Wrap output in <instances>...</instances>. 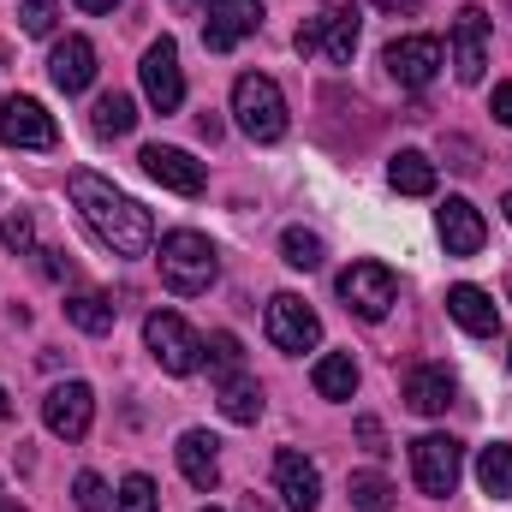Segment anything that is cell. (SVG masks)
<instances>
[{"instance_id":"cell-10","label":"cell","mask_w":512,"mask_h":512,"mask_svg":"<svg viewBox=\"0 0 512 512\" xmlns=\"http://www.w3.org/2000/svg\"><path fill=\"white\" fill-rule=\"evenodd\" d=\"M0 143L6 149H54L60 126H54V114L36 96H6L0 102Z\"/></svg>"},{"instance_id":"cell-41","label":"cell","mask_w":512,"mask_h":512,"mask_svg":"<svg viewBox=\"0 0 512 512\" xmlns=\"http://www.w3.org/2000/svg\"><path fill=\"white\" fill-rule=\"evenodd\" d=\"M501 215H507V221H512V191H507V197H501Z\"/></svg>"},{"instance_id":"cell-44","label":"cell","mask_w":512,"mask_h":512,"mask_svg":"<svg viewBox=\"0 0 512 512\" xmlns=\"http://www.w3.org/2000/svg\"><path fill=\"white\" fill-rule=\"evenodd\" d=\"M203 512H221V507H203Z\"/></svg>"},{"instance_id":"cell-28","label":"cell","mask_w":512,"mask_h":512,"mask_svg":"<svg viewBox=\"0 0 512 512\" xmlns=\"http://www.w3.org/2000/svg\"><path fill=\"white\" fill-rule=\"evenodd\" d=\"M346 495H352V512H393V483L382 471H358L346 483Z\"/></svg>"},{"instance_id":"cell-1","label":"cell","mask_w":512,"mask_h":512,"mask_svg":"<svg viewBox=\"0 0 512 512\" xmlns=\"http://www.w3.org/2000/svg\"><path fill=\"white\" fill-rule=\"evenodd\" d=\"M66 191H72V209L84 215V227H90L114 256H149L155 251V221H149V209H143L137 197H126L120 185H108L102 173H72Z\"/></svg>"},{"instance_id":"cell-19","label":"cell","mask_w":512,"mask_h":512,"mask_svg":"<svg viewBox=\"0 0 512 512\" xmlns=\"http://www.w3.org/2000/svg\"><path fill=\"white\" fill-rule=\"evenodd\" d=\"M48 78H54V90H66V96L90 90V78H96V42H90V36H66V42H54V54H48Z\"/></svg>"},{"instance_id":"cell-11","label":"cell","mask_w":512,"mask_h":512,"mask_svg":"<svg viewBox=\"0 0 512 512\" xmlns=\"http://www.w3.org/2000/svg\"><path fill=\"white\" fill-rule=\"evenodd\" d=\"M447 48H453V78L459 84H483V66H489V12L483 6H459Z\"/></svg>"},{"instance_id":"cell-4","label":"cell","mask_w":512,"mask_h":512,"mask_svg":"<svg viewBox=\"0 0 512 512\" xmlns=\"http://www.w3.org/2000/svg\"><path fill=\"white\" fill-rule=\"evenodd\" d=\"M143 346H149V358H155L167 376L203 370V340H197L191 322L173 316V310H149V316H143Z\"/></svg>"},{"instance_id":"cell-15","label":"cell","mask_w":512,"mask_h":512,"mask_svg":"<svg viewBox=\"0 0 512 512\" xmlns=\"http://www.w3.org/2000/svg\"><path fill=\"white\" fill-rule=\"evenodd\" d=\"M441 42L435 36H399V42H387V54H382V66L405 84V90H429L435 84V72H441Z\"/></svg>"},{"instance_id":"cell-7","label":"cell","mask_w":512,"mask_h":512,"mask_svg":"<svg viewBox=\"0 0 512 512\" xmlns=\"http://www.w3.org/2000/svg\"><path fill=\"white\" fill-rule=\"evenodd\" d=\"M268 340H274L280 352L304 358V352L322 346V316H316L298 292H274V298H268Z\"/></svg>"},{"instance_id":"cell-26","label":"cell","mask_w":512,"mask_h":512,"mask_svg":"<svg viewBox=\"0 0 512 512\" xmlns=\"http://www.w3.org/2000/svg\"><path fill=\"white\" fill-rule=\"evenodd\" d=\"M477 483H483V495L512 501V447L507 441H495V447L477 453Z\"/></svg>"},{"instance_id":"cell-5","label":"cell","mask_w":512,"mask_h":512,"mask_svg":"<svg viewBox=\"0 0 512 512\" xmlns=\"http://www.w3.org/2000/svg\"><path fill=\"white\" fill-rule=\"evenodd\" d=\"M459 471H465V447L453 435H417L411 441V477L429 501H447L459 489Z\"/></svg>"},{"instance_id":"cell-36","label":"cell","mask_w":512,"mask_h":512,"mask_svg":"<svg viewBox=\"0 0 512 512\" xmlns=\"http://www.w3.org/2000/svg\"><path fill=\"white\" fill-rule=\"evenodd\" d=\"M489 114H495L501 126H512V84H495V96H489Z\"/></svg>"},{"instance_id":"cell-37","label":"cell","mask_w":512,"mask_h":512,"mask_svg":"<svg viewBox=\"0 0 512 512\" xmlns=\"http://www.w3.org/2000/svg\"><path fill=\"white\" fill-rule=\"evenodd\" d=\"M36 256H42V274H48V280H66V274H72L66 251H36Z\"/></svg>"},{"instance_id":"cell-42","label":"cell","mask_w":512,"mask_h":512,"mask_svg":"<svg viewBox=\"0 0 512 512\" xmlns=\"http://www.w3.org/2000/svg\"><path fill=\"white\" fill-rule=\"evenodd\" d=\"M0 512H24V507H18V501H0Z\"/></svg>"},{"instance_id":"cell-14","label":"cell","mask_w":512,"mask_h":512,"mask_svg":"<svg viewBox=\"0 0 512 512\" xmlns=\"http://www.w3.org/2000/svg\"><path fill=\"white\" fill-rule=\"evenodd\" d=\"M256 30H262V0H209L203 48H209V54H227V48H239Z\"/></svg>"},{"instance_id":"cell-40","label":"cell","mask_w":512,"mask_h":512,"mask_svg":"<svg viewBox=\"0 0 512 512\" xmlns=\"http://www.w3.org/2000/svg\"><path fill=\"white\" fill-rule=\"evenodd\" d=\"M6 417H12V399H6V387H0V423H6Z\"/></svg>"},{"instance_id":"cell-13","label":"cell","mask_w":512,"mask_h":512,"mask_svg":"<svg viewBox=\"0 0 512 512\" xmlns=\"http://www.w3.org/2000/svg\"><path fill=\"white\" fill-rule=\"evenodd\" d=\"M274 495L286 512H316L322 507V471L316 459H304L298 447H280L274 453Z\"/></svg>"},{"instance_id":"cell-3","label":"cell","mask_w":512,"mask_h":512,"mask_svg":"<svg viewBox=\"0 0 512 512\" xmlns=\"http://www.w3.org/2000/svg\"><path fill=\"white\" fill-rule=\"evenodd\" d=\"M233 120L251 143H280L286 137V96L268 72H245L233 84Z\"/></svg>"},{"instance_id":"cell-29","label":"cell","mask_w":512,"mask_h":512,"mask_svg":"<svg viewBox=\"0 0 512 512\" xmlns=\"http://www.w3.org/2000/svg\"><path fill=\"white\" fill-rule=\"evenodd\" d=\"M203 358H209V370H215V376H221V382H227V376H239V370H245V346H239V334H227V328H221V334H209V340H203Z\"/></svg>"},{"instance_id":"cell-33","label":"cell","mask_w":512,"mask_h":512,"mask_svg":"<svg viewBox=\"0 0 512 512\" xmlns=\"http://www.w3.org/2000/svg\"><path fill=\"white\" fill-rule=\"evenodd\" d=\"M72 495H78V512H108V483H102L96 471H78Z\"/></svg>"},{"instance_id":"cell-27","label":"cell","mask_w":512,"mask_h":512,"mask_svg":"<svg viewBox=\"0 0 512 512\" xmlns=\"http://www.w3.org/2000/svg\"><path fill=\"white\" fill-rule=\"evenodd\" d=\"M131 126H137V102L120 96V90H114V96H102V102L90 108V131H96V137H126Z\"/></svg>"},{"instance_id":"cell-9","label":"cell","mask_w":512,"mask_h":512,"mask_svg":"<svg viewBox=\"0 0 512 512\" xmlns=\"http://www.w3.org/2000/svg\"><path fill=\"white\" fill-rule=\"evenodd\" d=\"M137 78H143V96H149L155 114H179V102H185V66H179V42L173 36L149 42Z\"/></svg>"},{"instance_id":"cell-35","label":"cell","mask_w":512,"mask_h":512,"mask_svg":"<svg viewBox=\"0 0 512 512\" xmlns=\"http://www.w3.org/2000/svg\"><path fill=\"white\" fill-rule=\"evenodd\" d=\"M358 441H364L370 453H387V429H382V417H358Z\"/></svg>"},{"instance_id":"cell-20","label":"cell","mask_w":512,"mask_h":512,"mask_svg":"<svg viewBox=\"0 0 512 512\" xmlns=\"http://www.w3.org/2000/svg\"><path fill=\"white\" fill-rule=\"evenodd\" d=\"M453 393H459V382H453L447 364H417V370H405V405H411L417 417H441V411L453 405Z\"/></svg>"},{"instance_id":"cell-21","label":"cell","mask_w":512,"mask_h":512,"mask_svg":"<svg viewBox=\"0 0 512 512\" xmlns=\"http://www.w3.org/2000/svg\"><path fill=\"white\" fill-rule=\"evenodd\" d=\"M447 316H453L465 334H477V340H489V334L501 328V304H495L483 286H453V292H447Z\"/></svg>"},{"instance_id":"cell-2","label":"cell","mask_w":512,"mask_h":512,"mask_svg":"<svg viewBox=\"0 0 512 512\" xmlns=\"http://www.w3.org/2000/svg\"><path fill=\"white\" fill-rule=\"evenodd\" d=\"M155 268H161V286H167V292L197 298V292H209V286H215L221 256H215V245H209L203 233L179 227V233H167V239L155 245Z\"/></svg>"},{"instance_id":"cell-38","label":"cell","mask_w":512,"mask_h":512,"mask_svg":"<svg viewBox=\"0 0 512 512\" xmlns=\"http://www.w3.org/2000/svg\"><path fill=\"white\" fill-rule=\"evenodd\" d=\"M376 6H382V12H417L423 0H376Z\"/></svg>"},{"instance_id":"cell-31","label":"cell","mask_w":512,"mask_h":512,"mask_svg":"<svg viewBox=\"0 0 512 512\" xmlns=\"http://www.w3.org/2000/svg\"><path fill=\"white\" fill-rule=\"evenodd\" d=\"M114 512H161V495H155V483H149L143 471H131L126 483H120V495H114Z\"/></svg>"},{"instance_id":"cell-39","label":"cell","mask_w":512,"mask_h":512,"mask_svg":"<svg viewBox=\"0 0 512 512\" xmlns=\"http://www.w3.org/2000/svg\"><path fill=\"white\" fill-rule=\"evenodd\" d=\"M72 6H84V12H114L120 0H72Z\"/></svg>"},{"instance_id":"cell-30","label":"cell","mask_w":512,"mask_h":512,"mask_svg":"<svg viewBox=\"0 0 512 512\" xmlns=\"http://www.w3.org/2000/svg\"><path fill=\"white\" fill-rule=\"evenodd\" d=\"M280 256H286V268H322V239L316 233H304V227H286L280 233Z\"/></svg>"},{"instance_id":"cell-8","label":"cell","mask_w":512,"mask_h":512,"mask_svg":"<svg viewBox=\"0 0 512 512\" xmlns=\"http://www.w3.org/2000/svg\"><path fill=\"white\" fill-rule=\"evenodd\" d=\"M340 298H346L352 316L382 322L387 310H393V298H399V280H393L387 262H352V268L340 274Z\"/></svg>"},{"instance_id":"cell-32","label":"cell","mask_w":512,"mask_h":512,"mask_svg":"<svg viewBox=\"0 0 512 512\" xmlns=\"http://www.w3.org/2000/svg\"><path fill=\"white\" fill-rule=\"evenodd\" d=\"M0 239H6L12 256H36V221H30V209H12V215L0 221Z\"/></svg>"},{"instance_id":"cell-25","label":"cell","mask_w":512,"mask_h":512,"mask_svg":"<svg viewBox=\"0 0 512 512\" xmlns=\"http://www.w3.org/2000/svg\"><path fill=\"white\" fill-rule=\"evenodd\" d=\"M221 417H227V423H256V417H262V387H256V376L239 370V376L221 382Z\"/></svg>"},{"instance_id":"cell-12","label":"cell","mask_w":512,"mask_h":512,"mask_svg":"<svg viewBox=\"0 0 512 512\" xmlns=\"http://www.w3.org/2000/svg\"><path fill=\"white\" fill-rule=\"evenodd\" d=\"M42 423H48V435H60V441H84L90 423H96V393H90V382L48 387V399H42Z\"/></svg>"},{"instance_id":"cell-43","label":"cell","mask_w":512,"mask_h":512,"mask_svg":"<svg viewBox=\"0 0 512 512\" xmlns=\"http://www.w3.org/2000/svg\"><path fill=\"white\" fill-rule=\"evenodd\" d=\"M251 512H268V507H262V501H251Z\"/></svg>"},{"instance_id":"cell-22","label":"cell","mask_w":512,"mask_h":512,"mask_svg":"<svg viewBox=\"0 0 512 512\" xmlns=\"http://www.w3.org/2000/svg\"><path fill=\"white\" fill-rule=\"evenodd\" d=\"M387 179H393V191H405V197H429V191H435V161H429L423 149H399V155L387 161Z\"/></svg>"},{"instance_id":"cell-17","label":"cell","mask_w":512,"mask_h":512,"mask_svg":"<svg viewBox=\"0 0 512 512\" xmlns=\"http://www.w3.org/2000/svg\"><path fill=\"white\" fill-rule=\"evenodd\" d=\"M221 441L209 435V429H185L179 435V447H173V459H179V471H185V483L197 489V495H215V483H221V453H215Z\"/></svg>"},{"instance_id":"cell-34","label":"cell","mask_w":512,"mask_h":512,"mask_svg":"<svg viewBox=\"0 0 512 512\" xmlns=\"http://www.w3.org/2000/svg\"><path fill=\"white\" fill-rule=\"evenodd\" d=\"M54 12H60L54 0H24V6H18V24H24L30 36H48V30H54Z\"/></svg>"},{"instance_id":"cell-6","label":"cell","mask_w":512,"mask_h":512,"mask_svg":"<svg viewBox=\"0 0 512 512\" xmlns=\"http://www.w3.org/2000/svg\"><path fill=\"white\" fill-rule=\"evenodd\" d=\"M298 54L310 60V54H322V60H334V66H346L352 60V48H358V6H328V12H316L310 24H298Z\"/></svg>"},{"instance_id":"cell-45","label":"cell","mask_w":512,"mask_h":512,"mask_svg":"<svg viewBox=\"0 0 512 512\" xmlns=\"http://www.w3.org/2000/svg\"><path fill=\"white\" fill-rule=\"evenodd\" d=\"M507 364H512V352H507Z\"/></svg>"},{"instance_id":"cell-16","label":"cell","mask_w":512,"mask_h":512,"mask_svg":"<svg viewBox=\"0 0 512 512\" xmlns=\"http://www.w3.org/2000/svg\"><path fill=\"white\" fill-rule=\"evenodd\" d=\"M137 161H143V173H149L155 185H167V191H179V197H197V191H203V161H191V155L173 149V143H149Z\"/></svg>"},{"instance_id":"cell-23","label":"cell","mask_w":512,"mask_h":512,"mask_svg":"<svg viewBox=\"0 0 512 512\" xmlns=\"http://www.w3.org/2000/svg\"><path fill=\"white\" fill-rule=\"evenodd\" d=\"M114 316H120V304L108 292H72L66 298V322L84 334H114Z\"/></svg>"},{"instance_id":"cell-18","label":"cell","mask_w":512,"mask_h":512,"mask_svg":"<svg viewBox=\"0 0 512 512\" xmlns=\"http://www.w3.org/2000/svg\"><path fill=\"white\" fill-rule=\"evenodd\" d=\"M435 227H441L447 256H477V251H483V239H489V227H483L477 203H465V197H447V203H441V215H435Z\"/></svg>"},{"instance_id":"cell-24","label":"cell","mask_w":512,"mask_h":512,"mask_svg":"<svg viewBox=\"0 0 512 512\" xmlns=\"http://www.w3.org/2000/svg\"><path fill=\"white\" fill-rule=\"evenodd\" d=\"M310 382H316L322 399H352V393H358V364H352V352H328V358H316Z\"/></svg>"}]
</instances>
